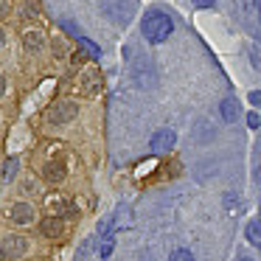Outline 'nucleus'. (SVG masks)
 Here are the masks:
<instances>
[{
    "instance_id": "nucleus-1",
    "label": "nucleus",
    "mask_w": 261,
    "mask_h": 261,
    "mask_svg": "<svg viewBox=\"0 0 261 261\" xmlns=\"http://www.w3.org/2000/svg\"><path fill=\"white\" fill-rule=\"evenodd\" d=\"M141 31L149 42H166L174 31V25H171V17H166L163 12H149L141 23Z\"/></svg>"
},
{
    "instance_id": "nucleus-2",
    "label": "nucleus",
    "mask_w": 261,
    "mask_h": 261,
    "mask_svg": "<svg viewBox=\"0 0 261 261\" xmlns=\"http://www.w3.org/2000/svg\"><path fill=\"white\" fill-rule=\"evenodd\" d=\"M73 118H76V104L73 101H62V104L48 110V121H51V124H68V121H73Z\"/></svg>"
},
{
    "instance_id": "nucleus-3",
    "label": "nucleus",
    "mask_w": 261,
    "mask_h": 261,
    "mask_svg": "<svg viewBox=\"0 0 261 261\" xmlns=\"http://www.w3.org/2000/svg\"><path fill=\"white\" fill-rule=\"evenodd\" d=\"M174 143H177V135H174L171 129H158V132L152 135V141H149V146H152V152L163 154V152H169Z\"/></svg>"
},
{
    "instance_id": "nucleus-4",
    "label": "nucleus",
    "mask_w": 261,
    "mask_h": 261,
    "mask_svg": "<svg viewBox=\"0 0 261 261\" xmlns=\"http://www.w3.org/2000/svg\"><path fill=\"white\" fill-rule=\"evenodd\" d=\"M3 253L9 255V258H17V255L25 253V239L23 236H9L6 242H3Z\"/></svg>"
},
{
    "instance_id": "nucleus-5",
    "label": "nucleus",
    "mask_w": 261,
    "mask_h": 261,
    "mask_svg": "<svg viewBox=\"0 0 261 261\" xmlns=\"http://www.w3.org/2000/svg\"><path fill=\"white\" fill-rule=\"evenodd\" d=\"M9 216H12V219L17 222V225H29L31 216H34V208H31L29 202H17V205L12 208V214H9Z\"/></svg>"
},
{
    "instance_id": "nucleus-6",
    "label": "nucleus",
    "mask_w": 261,
    "mask_h": 261,
    "mask_svg": "<svg viewBox=\"0 0 261 261\" xmlns=\"http://www.w3.org/2000/svg\"><path fill=\"white\" fill-rule=\"evenodd\" d=\"M40 230L45 233L48 239H57V236H62V219H59V216H48V219H42Z\"/></svg>"
},
{
    "instance_id": "nucleus-7",
    "label": "nucleus",
    "mask_w": 261,
    "mask_h": 261,
    "mask_svg": "<svg viewBox=\"0 0 261 261\" xmlns=\"http://www.w3.org/2000/svg\"><path fill=\"white\" fill-rule=\"evenodd\" d=\"M219 113H222V118H225L227 124H233V121L239 118V101L236 98H225L222 107H219Z\"/></svg>"
},
{
    "instance_id": "nucleus-8",
    "label": "nucleus",
    "mask_w": 261,
    "mask_h": 261,
    "mask_svg": "<svg viewBox=\"0 0 261 261\" xmlns=\"http://www.w3.org/2000/svg\"><path fill=\"white\" fill-rule=\"evenodd\" d=\"M65 177V166L62 163H48L45 166V180L48 182H59Z\"/></svg>"
},
{
    "instance_id": "nucleus-9",
    "label": "nucleus",
    "mask_w": 261,
    "mask_h": 261,
    "mask_svg": "<svg viewBox=\"0 0 261 261\" xmlns=\"http://www.w3.org/2000/svg\"><path fill=\"white\" fill-rule=\"evenodd\" d=\"M244 236H247L250 244H261V219H253L247 225V230H244Z\"/></svg>"
},
{
    "instance_id": "nucleus-10",
    "label": "nucleus",
    "mask_w": 261,
    "mask_h": 261,
    "mask_svg": "<svg viewBox=\"0 0 261 261\" xmlns=\"http://www.w3.org/2000/svg\"><path fill=\"white\" fill-rule=\"evenodd\" d=\"M14 174H17V160L9 158V160H6V166H3V174H0V180H6V182H9Z\"/></svg>"
},
{
    "instance_id": "nucleus-11",
    "label": "nucleus",
    "mask_w": 261,
    "mask_h": 261,
    "mask_svg": "<svg viewBox=\"0 0 261 261\" xmlns=\"http://www.w3.org/2000/svg\"><path fill=\"white\" fill-rule=\"evenodd\" d=\"M40 45H42V37L37 34V31H31V34H25V48H29V51H37Z\"/></svg>"
},
{
    "instance_id": "nucleus-12",
    "label": "nucleus",
    "mask_w": 261,
    "mask_h": 261,
    "mask_svg": "<svg viewBox=\"0 0 261 261\" xmlns=\"http://www.w3.org/2000/svg\"><path fill=\"white\" fill-rule=\"evenodd\" d=\"M169 261H194V253L191 250H174V253L169 255Z\"/></svg>"
},
{
    "instance_id": "nucleus-13",
    "label": "nucleus",
    "mask_w": 261,
    "mask_h": 261,
    "mask_svg": "<svg viewBox=\"0 0 261 261\" xmlns=\"http://www.w3.org/2000/svg\"><path fill=\"white\" fill-rule=\"evenodd\" d=\"M79 45H82V48H85V51H87V54H90V57H93V59H96V57H98V54H101V51H98V45H93V42H90V40H85V37H79Z\"/></svg>"
},
{
    "instance_id": "nucleus-14",
    "label": "nucleus",
    "mask_w": 261,
    "mask_h": 261,
    "mask_svg": "<svg viewBox=\"0 0 261 261\" xmlns=\"http://www.w3.org/2000/svg\"><path fill=\"white\" fill-rule=\"evenodd\" d=\"M110 253H113V239H107V242L101 244V258H107Z\"/></svg>"
},
{
    "instance_id": "nucleus-15",
    "label": "nucleus",
    "mask_w": 261,
    "mask_h": 261,
    "mask_svg": "<svg viewBox=\"0 0 261 261\" xmlns=\"http://www.w3.org/2000/svg\"><path fill=\"white\" fill-rule=\"evenodd\" d=\"M247 124L253 126V129H258V124H261V118H258V113H250L247 115Z\"/></svg>"
},
{
    "instance_id": "nucleus-16",
    "label": "nucleus",
    "mask_w": 261,
    "mask_h": 261,
    "mask_svg": "<svg viewBox=\"0 0 261 261\" xmlns=\"http://www.w3.org/2000/svg\"><path fill=\"white\" fill-rule=\"evenodd\" d=\"M250 104H253V107H261V90L250 93Z\"/></svg>"
},
{
    "instance_id": "nucleus-17",
    "label": "nucleus",
    "mask_w": 261,
    "mask_h": 261,
    "mask_svg": "<svg viewBox=\"0 0 261 261\" xmlns=\"http://www.w3.org/2000/svg\"><path fill=\"white\" fill-rule=\"evenodd\" d=\"M214 3H216V0H194V6H197V9H211Z\"/></svg>"
},
{
    "instance_id": "nucleus-18",
    "label": "nucleus",
    "mask_w": 261,
    "mask_h": 261,
    "mask_svg": "<svg viewBox=\"0 0 261 261\" xmlns=\"http://www.w3.org/2000/svg\"><path fill=\"white\" fill-rule=\"evenodd\" d=\"M90 247H93V242H90V239H87V242L82 244V250H79V258H85V255L90 253Z\"/></svg>"
},
{
    "instance_id": "nucleus-19",
    "label": "nucleus",
    "mask_w": 261,
    "mask_h": 261,
    "mask_svg": "<svg viewBox=\"0 0 261 261\" xmlns=\"http://www.w3.org/2000/svg\"><path fill=\"white\" fill-rule=\"evenodd\" d=\"M6 9H9V3H6V0H0V17L6 14Z\"/></svg>"
},
{
    "instance_id": "nucleus-20",
    "label": "nucleus",
    "mask_w": 261,
    "mask_h": 261,
    "mask_svg": "<svg viewBox=\"0 0 261 261\" xmlns=\"http://www.w3.org/2000/svg\"><path fill=\"white\" fill-rule=\"evenodd\" d=\"M3 93H6V79L0 76V96H3Z\"/></svg>"
},
{
    "instance_id": "nucleus-21",
    "label": "nucleus",
    "mask_w": 261,
    "mask_h": 261,
    "mask_svg": "<svg viewBox=\"0 0 261 261\" xmlns=\"http://www.w3.org/2000/svg\"><path fill=\"white\" fill-rule=\"evenodd\" d=\"M255 182L261 186V169H255Z\"/></svg>"
},
{
    "instance_id": "nucleus-22",
    "label": "nucleus",
    "mask_w": 261,
    "mask_h": 261,
    "mask_svg": "<svg viewBox=\"0 0 261 261\" xmlns=\"http://www.w3.org/2000/svg\"><path fill=\"white\" fill-rule=\"evenodd\" d=\"M3 42H6V37H3V31H0V48H3Z\"/></svg>"
},
{
    "instance_id": "nucleus-23",
    "label": "nucleus",
    "mask_w": 261,
    "mask_h": 261,
    "mask_svg": "<svg viewBox=\"0 0 261 261\" xmlns=\"http://www.w3.org/2000/svg\"><path fill=\"white\" fill-rule=\"evenodd\" d=\"M239 261H253V258H250V255H242V258H239Z\"/></svg>"
},
{
    "instance_id": "nucleus-24",
    "label": "nucleus",
    "mask_w": 261,
    "mask_h": 261,
    "mask_svg": "<svg viewBox=\"0 0 261 261\" xmlns=\"http://www.w3.org/2000/svg\"><path fill=\"white\" fill-rule=\"evenodd\" d=\"M3 258H6V253H3V247H0V261H3Z\"/></svg>"
},
{
    "instance_id": "nucleus-25",
    "label": "nucleus",
    "mask_w": 261,
    "mask_h": 261,
    "mask_svg": "<svg viewBox=\"0 0 261 261\" xmlns=\"http://www.w3.org/2000/svg\"><path fill=\"white\" fill-rule=\"evenodd\" d=\"M255 9H258V12H261V0H255Z\"/></svg>"
},
{
    "instance_id": "nucleus-26",
    "label": "nucleus",
    "mask_w": 261,
    "mask_h": 261,
    "mask_svg": "<svg viewBox=\"0 0 261 261\" xmlns=\"http://www.w3.org/2000/svg\"><path fill=\"white\" fill-rule=\"evenodd\" d=\"M258 17H261V12H258Z\"/></svg>"
},
{
    "instance_id": "nucleus-27",
    "label": "nucleus",
    "mask_w": 261,
    "mask_h": 261,
    "mask_svg": "<svg viewBox=\"0 0 261 261\" xmlns=\"http://www.w3.org/2000/svg\"><path fill=\"white\" fill-rule=\"evenodd\" d=\"M258 247H261V244H258Z\"/></svg>"
}]
</instances>
